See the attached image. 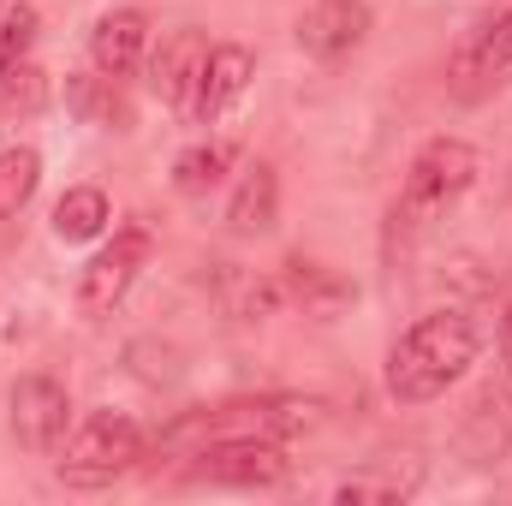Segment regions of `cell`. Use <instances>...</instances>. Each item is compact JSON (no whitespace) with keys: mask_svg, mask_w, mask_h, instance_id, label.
Here are the masks:
<instances>
[{"mask_svg":"<svg viewBox=\"0 0 512 506\" xmlns=\"http://www.w3.org/2000/svg\"><path fill=\"white\" fill-rule=\"evenodd\" d=\"M149 54V18L137 6H120V12H102L96 30H90V60L102 78H131Z\"/></svg>","mask_w":512,"mask_h":506,"instance_id":"8fae6325","label":"cell"},{"mask_svg":"<svg viewBox=\"0 0 512 506\" xmlns=\"http://www.w3.org/2000/svg\"><path fill=\"white\" fill-rule=\"evenodd\" d=\"M36 36H42V18H36V6H6L0 12V84L6 78H18L24 66H30V54H36Z\"/></svg>","mask_w":512,"mask_h":506,"instance_id":"e0dca14e","label":"cell"},{"mask_svg":"<svg viewBox=\"0 0 512 506\" xmlns=\"http://www.w3.org/2000/svg\"><path fill=\"white\" fill-rule=\"evenodd\" d=\"M108 221H114V203H108L102 185H72V191L54 203V239H66V245H90V239H102Z\"/></svg>","mask_w":512,"mask_h":506,"instance_id":"5bb4252c","label":"cell"},{"mask_svg":"<svg viewBox=\"0 0 512 506\" xmlns=\"http://www.w3.org/2000/svg\"><path fill=\"white\" fill-rule=\"evenodd\" d=\"M453 78H459V90H465V96H477L483 84H507V78H512V6L495 18V24H483V30L459 48Z\"/></svg>","mask_w":512,"mask_h":506,"instance_id":"7c38bea8","label":"cell"},{"mask_svg":"<svg viewBox=\"0 0 512 506\" xmlns=\"http://www.w3.org/2000/svg\"><path fill=\"white\" fill-rule=\"evenodd\" d=\"M108 84H120V78H72V84H66V102H72L84 120H96V126H114V120L126 126V120H131L126 102H120Z\"/></svg>","mask_w":512,"mask_h":506,"instance_id":"d6986e66","label":"cell"},{"mask_svg":"<svg viewBox=\"0 0 512 506\" xmlns=\"http://www.w3.org/2000/svg\"><path fill=\"white\" fill-rule=\"evenodd\" d=\"M233 167V143H197L173 161V191L179 197H209Z\"/></svg>","mask_w":512,"mask_h":506,"instance_id":"2e32d148","label":"cell"},{"mask_svg":"<svg viewBox=\"0 0 512 506\" xmlns=\"http://www.w3.org/2000/svg\"><path fill=\"white\" fill-rule=\"evenodd\" d=\"M251 78H256L251 48H245V42H215V48H209V66H203V90H197V120H203V126L227 120V114L245 102Z\"/></svg>","mask_w":512,"mask_h":506,"instance_id":"30bf717a","label":"cell"},{"mask_svg":"<svg viewBox=\"0 0 512 506\" xmlns=\"http://www.w3.org/2000/svg\"><path fill=\"white\" fill-rule=\"evenodd\" d=\"M322 423V399H298V393H262V399H239V405H215V411H185L161 441L167 447H203V441H227V435H268L286 441L298 429Z\"/></svg>","mask_w":512,"mask_h":506,"instance_id":"3957f363","label":"cell"},{"mask_svg":"<svg viewBox=\"0 0 512 506\" xmlns=\"http://www.w3.org/2000/svg\"><path fill=\"white\" fill-rule=\"evenodd\" d=\"M280 286H286V304H304L310 316H334L352 298V286L340 274H328L322 262H298V256L280 268Z\"/></svg>","mask_w":512,"mask_h":506,"instance_id":"9a60e30c","label":"cell"},{"mask_svg":"<svg viewBox=\"0 0 512 506\" xmlns=\"http://www.w3.org/2000/svg\"><path fill=\"white\" fill-rule=\"evenodd\" d=\"M42 185V155L30 143H12L0 149V215H18Z\"/></svg>","mask_w":512,"mask_h":506,"instance_id":"ac0fdd59","label":"cell"},{"mask_svg":"<svg viewBox=\"0 0 512 506\" xmlns=\"http://www.w3.org/2000/svg\"><path fill=\"white\" fill-rule=\"evenodd\" d=\"M477 173H483L477 143H465V137H429V143L411 155L405 179H399L393 233H399V239H417V233H429L435 221H447V209H459V197L477 185Z\"/></svg>","mask_w":512,"mask_h":506,"instance_id":"7a4b0ae2","label":"cell"},{"mask_svg":"<svg viewBox=\"0 0 512 506\" xmlns=\"http://www.w3.org/2000/svg\"><path fill=\"white\" fill-rule=\"evenodd\" d=\"M334 501H393V489L387 483H340Z\"/></svg>","mask_w":512,"mask_h":506,"instance_id":"ffe728a7","label":"cell"},{"mask_svg":"<svg viewBox=\"0 0 512 506\" xmlns=\"http://www.w3.org/2000/svg\"><path fill=\"white\" fill-rule=\"evenodd\" d=\"M179 477L185 483H209V489H274V483L292 477V459L268 435H227V441L191 447Z\"/></svg>","mask_w":512,"mask_h":506,"instance_id":"5b68a950","label":"cell"},{"mask_svg":"<svg viewBox=\"0 0 512 506\" xmlns=\"http://www.w3.org/2000/svg\"><path fill=\"white\" fill-rule=\"evenodd\" d=\"M149 256H155V233L149 227H120L102 251L84 262V274H78V316H90V322L108 316L137 286V274L149 268Z\"/></svg>","mask_w":512,"mask_h":506,"instance_id":"8992f818","label":"cell"},{"mask_svg":"<svg viewBox=\"0 0 512 506\" xmlns=\"http://www.w3.org/2000/svg\"><path fill=\"white\" fill-rule=\"evenodd\" d=\"M370 36V6L364 0H316L298 18V48L310 60H346Z\"/></svg>","mask_w":512,"mask_h":506,"instance_id":"9c48e42d","label":"cell"},{"mask_svg":"<svg viewBox=\"0 0 512 506\" xmlns=\"http://www.w3.org/2000/svg\"><path fill=\"white\" fill-rule=\"evenodd\" d=\"M72 429V393L54 376H18L12 381V435L24 453H60Z\"/></svg>","mask_w":512,"mask_h":506,"instance_id":"52a82bcc","label":"cell"},{"mask_svg":"<svg viewBox=\"0 0 512 506\" xmlns=\"http://www.w3.org/2000/svg\"><path fill=\"white\" fill-rule=\"evenodd\" d=\"M274 221H280V173H274L268 161H251V167L239 173V185H233L227 227H233L239 239H251V233H268Z\"/></svg>","mask_w":512,"mask_h":506,"instance_id":"4fadbf2b","label":"cell"},{"mask_svg":"<svg viewBox=\"0 0 512 506\" xmlns=\"http://www.w3.org/2000/svg\"><path fill=\"white\" fill-rule=\"evenodd\" d=\"M477 352H483L477 322L459 316V310H435V316L411 322L393 340V352H387V393L399 405H429L453 381H465V370L477 364Z\"/></svg>","mask_w":512,"mask_h":506,"instance_id":"6da1fadb","label":"cell"},{"mask_svg":"<svg viewBox=\"0 0 512 506\" xmlns=\"http://www.w3.org/2000/svg\"><path fill=\"white\" fill-rule=\"evenodd\" d=\"M501 364H507V376H512V304H507V316H501Z\"/></svg>","mask_w":512,"mask_h":506,"instance_id":"44dd1931","label":"cell"},{"mask_svg":"<svg viewBox=\"0 0 512 506\" xmlns=\"http://www.w3.org/2000/svg\"><path fill=\"white\" fill-rule=\"evenodd\" d=\"M203 66H209V36H203V30H173V36H161V48L149 54V90H155L167 108H179V114L197 120Z\"/></svg>","mask_w":512,"mask_h":506,"instance_id":"ba28073f","label":"cell"},{"mask_svg":"<svg viewBox=\"0 0 512 506\" xmlns=\"http://www.w3.org/2000/svg\"><path fill=\"white\" fill-rule=\"evenodd\" d=\"M143 459V429L120 411H90L66 441H60V483L72 489H108Z\"/></svg>","mask_w":512,"mask_h":506,"instance_id":"277c9868","label":"cell"}]
</instances>
